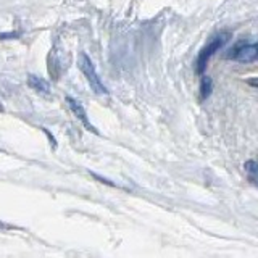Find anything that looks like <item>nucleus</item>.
I'll return each instance as SVG.
<instances>
[{"label": "nucleus", "mask_w": 258, "mask_h": 258, "mask_svg": "<svg viewBox=\"0 0 258 258\" xmlns=\"http://www.w3.org/2000/svg\"><path fill=\"white\" fill-rule=\"evenodd\" d=\"M78 66H79L81 73L84 74L86 81L89 82L90 89H92L95 94H98V95H107L108 94V90L103 86L100 76H98L95 71V66L92 63V60H90L89 55L84 54V52H81L79 57H78Z\"/></svg>", "instance_id": "1"}, {"label": "nucleus", "mask_w": 258, "mask_h": 258, "mask_svg": "<svg viewBox=\"0 0 258 258\" xmlns=\"http://www.w3.org/2000/svg\"><path fill=\"white\" fill-rule=\"evenodd\" d=\"M229 39H231V33H219L215 37H211V41L200 50L199 58H197V73L202 74L205 71V68H207L210 58L213 57Z\"/></svg>", "instance_id": "2"}, {"label": "nucleus", "mask_w": 258, "mask_h": 258, "mask_svg": "<svg viewBox=\"0 0 258 258\" xmlns=\"http://www.w3.org/2000/svg\"><path fill=\"white\" fill-rule=\"evenodd\" d=\"M227 58H232L240 63H252L256 60V50L253 44H237L229 50Z\"/></svg>", "instance_id": "3"}, {"label": "nucleus", "mask_w": 258, "mask_h": 258, "mask_svg": "<svg viewBox=\"0 0 258 258\" xmlns=\"http://www.w3.org/2000/svg\"><path fill=\"white\" fill-rule=\"evenodd\" d=\"M66 103L70 105V108H71V111H73V115L78 118L82 124H84L90 133H94V134H98V131L97 129L90 124V121H89V116H87V113H86V110H84V107H82V105L76 100V98H71V97H66Z\"/></svg>", "instance_id": "4"}, {"label": "nucleus", "mask_w": 258, "mask_h": 258, "mask_svg": "<svg viewBox=\"0 0 258 258\" xmlns=\"http://www.w3.org/2000/svg\"><path fill=\"white\" fill-rule=\"evenodd\" d=\"M28 84L31 89H34L37 94L41 95H50V84L41 76H34V74H29L28 76Z\"/></svg>", "instance_id": "5"}, {"label": "nucleus", "mask_w": 258, "mask_h": 258, "mask_svg": "<svg viewBox=\"0 0 258 258\" xmlns=\"http://www.w3.org/2000/svg\"><path fill=\"white\" fill-rule=\"evenodd\" d=\"M244 170H245V174H247V179H248L253 186L258 187V162H255V160H248V162H245Z\"/></svg>", "instance_id": "6"}, {"label": "nucleus", "mask_w": 258, "mask_h": 258, "mask_svg": "<svg viewBox=\"0 0 258 258\" xmlns=\"http://www.w3.org/2000/svg\"><path fill=\"white\" fill-rule=\"evenodd\" d=\"M211 90H213V81H211V78H208V76H203L202 81H200V97L202 100H205V98H208Z\"/></svg>", "instance_id": "7"}, {"label": "nucleus", "mask_w": 258, "mask_h": 258, "mask_svg": "<svg viewBox=\"0 0 258 258\" xmlns=\"http://www.w3.org/2000/svg\"><path fill=\"white\" fill-rule=\"evenodd\" d=\"M247 84L258 89V78H250V79H247Z\"/></svg>", "instance_id": "8"}, {"label": "nucleus", "mask_w": 258, "mask_h": 258, "mask_svg": "<svg viewBox=\"0 0 258 258\" xmlns=\"http://www.w3.org/2000/svg\"><path fill=\"white\" fill-rule=\"evenodd\" d=\"M255 45V50H256V60H258V42L256 44H253Z\"/></svg>", "instance_id": "9"}]
</instances>
